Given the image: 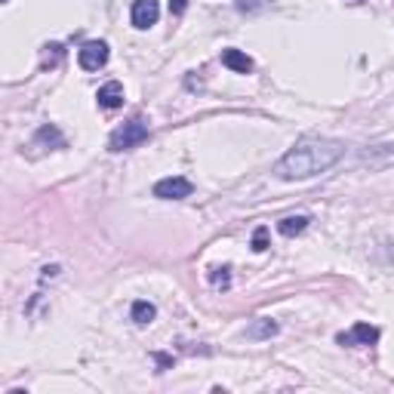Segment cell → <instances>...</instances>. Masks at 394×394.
Masks as SVG:
<instances>
[{"label": "cell", "mask_w": 394, "mask_h": 394, "mask_svg": "<svg viewBox=\"0 0 394 394\" xmlns=\"http://www.w3.org/2000/svg\"><path fill=\"white\" fill-rule=\"evenodd\" d=\"M345 154V145L339 139H321V136H308L296 142L287 154L278 161L274 173L287 182H296V179H312V176L330 170L339 157Z\"/></svg>", "instance_id": "6da1fadb"}, {"label": "cell", "mask_w": 394, "mask_h": 394, "mask_svg": "<svg viewBox=\"0 0 394 394\" xmlns=\"http://www.w3.org/2000/svg\"><path fill=\"white\" fill-rule=\"evenodd\" d=\"M148 136H151L148 123L139 121V117H133V121H127L123 127H117L111 133V139H108V148H111V151H130V148L142 145V142H148Z\"/></svg>", "instance_id": "7a4b0ae2"}, {"label": "cell", "mask_w": 394, "mask_h": 394, "mask_svg": "<svg viewBox=\"0 0 394 394\" xmlns=\"http://www.w3.org/2000/svg\"><path fill=\"white\" fill-rule=\"evenodd\" d=\"M78 62L83 71H99L108 65V44L105 40H87L80 49H78Z\"/></svg>", "instance_id": "3957f363"}, {"label": "cell", "mask_w": 394, "mask_h": 394, "mask_svg": "<svg viewBox=\"0 0 394 394\" xmlns=\"http://www.w3.org/2000/svg\"><path fill=\"white\" fill-rule=\"evenodd\" d=\"M191 191H195V185H191L185 176H166V179H161L154 185V197H161V200H182V197H188Z\"/></svg>", "instance_id": "277c9868"}, {"label": "cell", "mask_w": 394, "mask_h": 394, "mask_svg": "<svg viewBox=\"0 0 394 394\" xmlns=\"http://www.w3.org/2000/svg\"><path fill=\"white\" fill-rule=\"evenodd\" d=\"M336 342H339V345H348V348H357V345H376V342H379V326L355 324L348 333H339Z\"/></svg>", "instance_id": "5b68a950"}, {"label": "cell", "mask_w": 394, "mask_h": 394, "mask_svg": "<svg viewBox=\"0 0 394 394\" xmlns=\"http://www.w3.org/2000/svg\"><path fill=\"white\" fill-rule=\"evenodd\" d=\"M157 16H161L157 0H133V10H130L133 28H139V31L151 28V25H157Z\"/></svg>", "instance_id": "8992f818"}, {"label": "cell", "mask_w": 394, "mask_h": 394, "mask_svg": "<svg viewBox=\"0 0 394 394\" xmlns=\"http://www.w3.org/2000/svg\"><path fill=\"white\" fill-rule=\"evenodd\" d=\"M99 108H105V111H114V108H121L123 105V87H121V80H108L105 87H99Z\"/></svg>", "instance_id": "52a82bcc"}, {"label": "cell", "mask_w": 394, "mask_h": 394, "mask_svg": "<svg viewBox=\"0 0 394 394\" xmlns=\"http://www.w3.org/2000/svg\"><path fill=\"white\" fill-rule=\"evenodd\" d=\"M222 65L225 68H231L234 74H250L253 71V59L247 53H240V49H225L222 53Z\"/></svg>", "instance_id": "ba28073f"}, {"label": "cell", "mask_w": 394, "mask_h": 394, "mask_svg": "<svg viewBox=\"0 0 394 394\" xmlns=\"http://www.w3.org/2000/svg\"><path fill=\"white\" fill-rule=\"evenodd\" d=\"M308 216H287V219H281L278 222V231L283 234V238H296V234H302L308 228Z\"/></svg>", "instance_id": "9c48e42d"}, {"label": "cell", "mask_w": 394, "mask_h": 394, "mask_svg": "<svg viewBox=\"0 0 394 394\" xmlns=\"http://www.w3.org/2000/svg\"><path fill=\"white\" fill-rule=\"evenodd\" d=\"M157 317V308L151 305V302H145V299H139V302H133V321H136L139 326H145V324H151Z\"/></svg>", "instance_id": "30bf717a"}, {"label": "cell", "mask_w": 394, "mask_h": 394, "mask_svg": "<svg viewBox=\"0 0 394 394\" xmlns=\"http://www.w3.org/2000/svg\"><path fill=\"white\" fill-rule=\"evenodd\" d=\"M35 142H37V145H40V142H53L56 148H65V136H62V133H59V130L53 127V123H44V127L37 130Z\"/></svg>", "instance_id": "8fae6325"}, {"label": "cell", "mask_w": 394, "mask_h": 394, "mask_svg": "<svg viewBox=\"0 0 394 394\" xmlns=\"http://www.w3.org/2000/svg\"><path fill=\"white\" fill-rule=\"evenodd\" d=\"M278 333V324H271V321H265V317H259V321L247 330V336L250 339H268V336H274Z\"/></svg>", "instance_id": "7c38bea8"}, {"label": "cell", "mask_w": 394, "mask_h": 394, "mask_svg": "<svg viewBox=\"0 0 394 394\" xmlns=\"http://www.w3.org/2000/svg\"><path fill=\"white\" fill-rule=\"evenodd\" d=\"M209 283H213V287L228 290V287H231V274H228V268H213V271H209Z\"/></svg>", "instance_id": "4fadbf2b"}, {"label": "cell", "mask_w": 394, "mask_h": 394, "mask_svg": "<svg viewBox=\"0 0 394 394\" xmlns=\"http://www.w3.org/2000/svg\"><path fill=\"white\" fill-rule=\"evenodd\" d=\"M253 250H256V253H265V250H268V228H265V225H259L256 234H253Z\"/></svg>", "instance_id": "5bb4252c"}, {"label": "cell", "mask_w": 394, "mask_h": 394, "mask_svg": "<svg viewBox=\"0 0 394 394\" xmlns=\"http://www.w3.org/2000/svg\"><path fill=\"white\" fill-rule=\"evenodd\" d=\"M44 49H47V53H44V65H56L59 59H62V47H59V44H49Z\"/></svg>", "instance_id": "9a60e30c"}, {"label": "cell", "mask_w": 394, "mask_h": 394, "mask_svg": "<svg viewBox=\"0 0 394 394\" xmlns=\"http://www.w3.org/2000/svg\"><path fill=\"white\" fill-rule=\"evenodd\" d=\"M188 10V0H170V13L173 16H182Z\"/></svg>", "instance_id": "2e32d148"}]
</instances>
